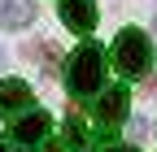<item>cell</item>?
Instances as JSON below:
<instances>
[{
    "mask_svg": "<svg viewBox=\"0 0 157 152\" xmlns=\"http://www.w3.org/2000/svg\"><path fill=\"white\" fill-rule=\"evenodd\" d=\"M105 83V52L101 44H83V48H74L70 56V65H66V87L74 91V96H92V91H101Z\"/></svg>",
    "mask_w": 157,
    "mask_h": 152,
    "instance_id": "6da1fadb",
    "label": "cell"
},
{
    "mask_svg": "<svg viewBox=\"0 0 157 152\" xmlns=\"http://www.w3.org/2000/svg\"><path fill=\"white\" fill-rule=\"evenodd\" d=\"M113 65L122 78H140V74H148L153 65V44H148V35L140 26H122L118 31V39H113Z\"/></svg>",
    "mask_w": 157,
    "mask_h": 152,
    "instance_id": "7a4b0ae2",
    "label": "cell"
},
{
    "mask_svg": "<svg viewBox=\"0 0 157 152\" xmlns=\"http://www.w3.org/2000/svg\"><path fill=\"white\" fill-rule=\"evenodd\" d=\"M127 109H131V96H127V87L118 83V87H105V91H101L96 118H101V126H118V122L127 118Z\"/></svg>",
    "mask_w": 157,
    "mask_h": 152,
    "instance_id": "3957f363",
    "label": "cell"
},
{
    "mask_svg": "<svg viewBox=\"0 0 157 152\" xmlns=\"http://www.w3.org/2000/svg\"><path fill=\"white\" fill-rule=\"evenodd\" d=\"M48 113H22V118L13 122V143H22V148H35V143H44V135H48Z\"/></svg>",
    "mask_w": 157,
    "mask_h": 152,
    "instance_id": "277c9868",
    "label": "cell"
},
{
    "mask_svg": "<svg viewBox=\"0 0 157 152\" xmlns=\"http://www.w3.org/2000/svg\"><path fill=\"white\" fill-rule=\"evenodd\" d=\"M61 22L74 35H92V26H96V0H61Z\"/></svg>",
    "mask_w": 157,
    "mask_h": 152,
    "instance_id": "5b68a950",
    "label": "cell"
},
{
    "mask_svg": "<svg viewBox=\"0 0 157 152\" xmlns=\"http://www.w3.org/2000/svg\"><path fill=\"white\" fill-rule=\"evenodd\" d=\"M22 109H31V87L22 78H5L0 83V118H13Z\"/></svg>",
    "mask_w": 157,
    "mask_h": 152,
    "instance_id": "8992f818",
    "label": "cell"
},
{
    "mask_svg": "<svg viewBox=\"0 0 157 152\" xmlns=\"http://www.w3.org/2000/svg\"><path fill=\"white\" fill-rule=\"evenodd\" d=\"M31 17H35V5H31V0H13V5H9V13L0 17V22H5V26H26Z\"/></svg>",
    "mask_w": 157,
    "mask_h": 152,
    "instance_id": "52a82bcc",
    "label": "cell"
},
{
    "mask_svg": "<svg viewBox=\"0 0 157 152\" xmlns=\"http://www.w3.org/2000/svg\"><path fill=\"white\" fill-rule=\"evenodd\" d=\"M44 152H70V143H44Z\"/></svg>",
    "mask_w": 157,
    "mask_h": 152,
    "instance_id": "ba28073f",
    "label": "cell"
},
{
    "mask_svg": "<svg viewBox=\"0 0 157 152\" xmlns=\"http://www.w3.org/2000/svg\"><path fill=\"white\" fill-rule=\"evenodd\" d=\"M9 5H13V0H0V17H5V13H9Z\"/></svg>",
    "mask_w": 157,
    "mask_h": 152,
    "instance_id": "9c48e42d",
    "label": "cell"
},
{
    "mask_svg": "<svg viewBox=\"0 0 157 152\" xmlns=\"http://www.w3.org/2000/svg\"><path fill=\"white\" fill-rule=\"evenodd\" d=\"M105 152H135V148H105Z\"/></svg>",
    "mask_w": 157,
    "mask_h": 152,
    "instance_id": "30bf717a",
    "label": "cell"
},
{
    "mask_svg": "<svg viewBox=\"0 0 157 152\" xmlns=\"http://www.w3.org/2000/svg\"><path fill=\"white\" fill-rule=\"evenodd\" d=\"M0 152H13V143H0Z\"/></svg>",
    "mask_w": 157,
    "mask_h": 152,
    "instance_id": "8fae6325",
    "label": "cell"
}]
</instances>
